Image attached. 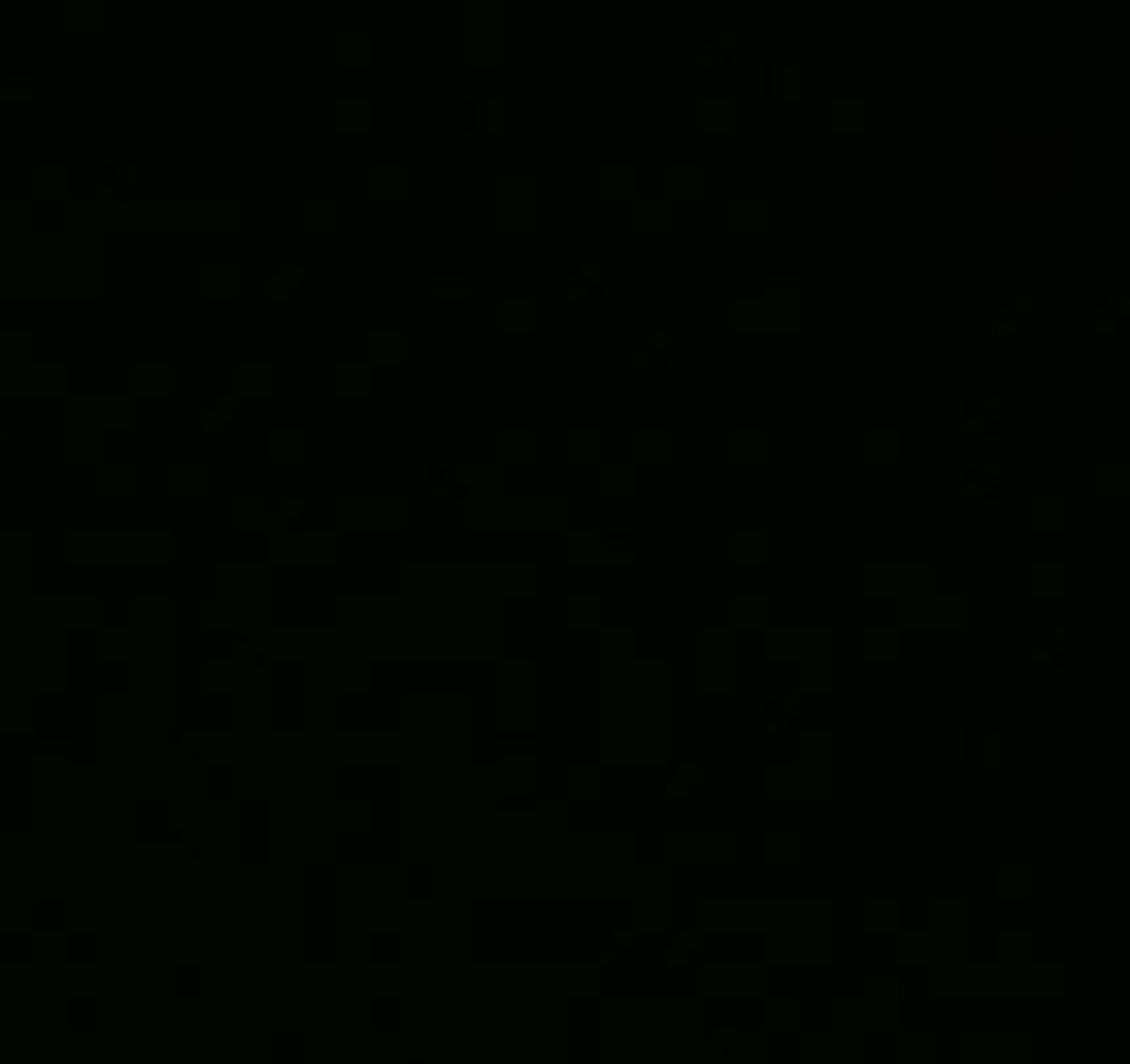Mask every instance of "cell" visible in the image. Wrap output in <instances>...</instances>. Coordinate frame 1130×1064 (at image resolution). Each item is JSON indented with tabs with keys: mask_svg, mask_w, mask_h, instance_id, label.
I'll list each match as a JSON object with an SVG mask.
<instances>
[{
	"mask_svg": "<svg viewBox=\"0 0 1130 1064\" xmlns=\"http://www.w3.org/2000/svg\"><path fill=\"white\" fill-rule=\"evenodd\" d=\"M99 183H105V194H111V199H128L132 183H138V171H128V166H105V171H99Z\"/></svg>",
	"mask_w": 1130,
	"mask_h": 1064,
	"instance_id": "ac0fdd59",
	"label": "cell"
},
{
	"mask_svg": "<svg viewBox=\"0 0 1130 1064\" xmlns=\"http://www.w3.org/2000/svg\"><path fill=\"white\" fill-rule=\"evenodd\" d=\"M662 358H668V337H662V331H640V337H635V364H640V370H656Z\"/></svg>",
	"mask_w": 1130,
	"mask_h": 1064,
	"instance_id": "7c38bea8",
	"label": "cell"
},
{
	"mask_svg": "<svg viewBox=\"0 0 1130 1064\" xmlns=\"http://www.w3.org/2000/svg\"><path fill=\"white\" fill-rule=\"evenodd\" d=\"M436 288L447 292V298H452V292H463V270H442V276H436Z\"/></svg>",
	"mask_w": 1130,
	"mask_h": 1064,
	"instance_id": "4316f807",
	"label": "cell"
},
{
	"mask_svg": "<svg viewBox=\"0 0 1130 1064\" xmlns=\"http://www.w3.org/2000/svg\"><path fill=\"white\" fill-rule=\"evenodd\" d=\"M767 89H773L777 99H783V95H794V89H800V72H789V66H773V72H767Z\"/></svg>",
	"mask_w": 1130,
	"mask_h": 1064,
	"instance_id": "44dd1931",
	"label": "cell"
},
{
	"mask_svg": "<svg viewBox=\"0 0 1130 1064\" xmlns=\"http://www.w3.org/2000/svg\"><path fill=\"white\" fill-rule=\"evenodd\" d=\"M199 430L204 436H232L237 430V397H204L199 403Z\"/></svg>",
	"mask_w": 1130,
	"mask_h": 1064,
	"instance_id": "277c9868",
	"label": "cell"
},
{
	"mask_svg": "<svg viewBox=\"0 0 1130 1064\" xmlns=\"http://www.w3.org/2000/svg\"><path fill=\"white\" fill-rule=\"evenodd\" d=\"M701 61H706V66H728V61H734V39H728V33H711L706 44H701Z\"/></svg>",
	"mask_w": 1130,
	"mask_h": 1064,
	"instance_id": "d6986e66",
	"label": "cell"
},
{
	"mask_svg": "<svg viewBox=\"0 0 1130 1064\" xmlns=\"http://www.w3.org/2000/svg\"><path fill=\"white\" fill-rule=\"evenodd\" d=\"M794 723H800V701L773 695V701H767V728H773V734H783V728H794Z\"/></svg>",
	"mask_w": 1130,
	"mask_h": 1064,
	"instance_id": "2e32d148",
	"label": "cell"
},
{
	"mask_svg": "<svg viewBox=\"0 0 1130 1064\" xmlns=\"http://www.w3.org/2000/svg\"><path fill=\"white\" fill-rule=\"evenodd\" d=\"M568 292H574V298H596V292H601V270H596V265H574V270H568Z\"/></svg>",
	"mask_w": 1130,
	"mask_h": 1064,
	"instance_id": "e0dca14e",
	"label": "cell"
},
{
	"mask_svg": "<svg viewBox=\"0 0 1130 1064\" xmlns=\"http://www.w3.org/2000/svg\"><path fill=\"white\" fill-rule=\"evenodd\" d=\"M993 425H999V403H993V397H970L965 403V430L982 436V430H993Z\"/></svg>",
	"mask_w": 1130,
	"mask_h": 1064,
	"instance_id": "5bb4252c",
	"label": "cell"
},
{
	"mask_svg": "<svg viewBox=\"0 0 1130 1064\" xmlns=\"http://www.w3.org/2000/svg\"><path fill=\"white\" fill-rule=\"evenodd\" d=\"M872 987H877V993H894L899 982H894V970H888V966H877V970H872Z\"/></svg>",
	"mask_w": 1130,
	"mask_h": 1064,
	"instance_id": "83f0119b",
	"label": "cell"
},
{
	"mask_svg": "<svg viewBox=\"0 0 1130 1064\" xmlns=\"http://www.w3.org/2000/svg\"><path fill=\"white\" fill-rule=\"evenodd\" d=\"M259 518H265V530H270V535H282V530H298V518H304V502H298V497H276V502H270V508H265Z\"/></svg>",
	"mask_w": 1130,
	"mask_h": 1064,
	"instance_id": "30bf717a",
	"label": "cell"
},
{
	"mask_svg": "<svg viewBox=\"0 0 1130 1064\" xmlns=\"http://www.w3.org/2000/svg\"><path fill=\"white\" fill-rule=\"evenodd\" d=\"M993 491H999V469H987V463L965 469V497H970V502H987Z\"/></svg>",
	"mask_w": 1130,
	"mask_h": 1064,
	"instance_id": "9a60e30c",
	"label": "cell"
},
{
	"mask_svg": "<svg viewBox=\"0 0 1130 1064\" xmlns=\"http://www.w3.org/2000/svg\"><path fill=\"white\" fill-rule=\"evenodd\" d=\"M132 861H138V866H199V861H204V833H199V828L132 833Z\"/></svg>",
	"mask_w": 1130,
	"mask_h": 1064,
	"instance_id": "7a4b0ae2",
	"label": "cell"
},
{
	"mask_svg": "<svg viewBox=\"0 0 1130 1064\" xmlns=\"http://www.w3.org/2000/svg\"><path fill=\"white\" fill-rule=\"evenodd\" d=\"M298 292H304V265H270L265 270V298L282 304V298H298Z\"/></svg>",
	"mask_w": 1130,
	"mask_h": 1064,
	"instance_id": "8992f818",
	"label": "cell"
},
{
	"mask_svg": "<svg viewBox=\"0 0 1130 1064\" xmlns=\"http://www.w3.org/2000/svg\"><path fill=\"white\" fill-rule=\"evenodd\" d=\"M695 794H701V767L695 761L668 767V800H695Z\"/></svg>",
	"mask_w": 1130,
	"mask_h": 1064,
	"instance_id": "8fae6325",
	"label": "cell"
},
{
	"mask_svg": "<svg viewBox=\"0 0 1130 1064\" xmlns=\"http://www.w3.org/2000/svg\"><path fill=\"white\" fill-rule=\"evenodd\" d=\"M463 485H469V469H436V491L442 497H458Z\"/></svg>",
	"mask_w": 1130,
	"mask_h": 1064,
	"instance_id": "7402d4cb",
	"label": "cell"
},
{
	"mask_svg": "<svg viewBox=\"0 0 1130 1064\" xmlns=\"http://www.w3.org/2000/svg\"><path fill=\"white\" fill-rule=\"evenodd\" d=\"M496 194L508 199V204H530L535 199V171L530 166H502L496 171Z\"/></svg>",
	"mask_w": 1130,
	"mask_h": 1064,
	"instance_id": "5b68a950",
	"label": "cell"
},
{
	"mask_svg": "<svg viewBox=\"0 0 1130 1064\" xmlns=\"http://www.w3.org/2000/svg\"><path fill=\"white\" fill-rule=\"evenodd\" d=\"M496 833H535V806H530V800L496 806Z\"/></svg>",
	"mask_w": 1130,
	"mask_h": 1064,
	"instance_id": "9c48e42d",
	"label": "cell"
},
{
	"mask_svg": "<svg viewBox=\"0 0 1130 1064\" xmlns=\"http://www.w3.org/2000/svg\"><path fill=\"white\" fill-rule=\"evenodd\" d=\"M695 949H701V937H695V933H668V960H673V966L695 960Z\"/></svg>",
	"mask_w": 1130,
	"mask_h": 1064,
	"instance_id": "ffe728a7",
	"label": "cell"
},
{
	"mask_svg": "<svg viewBox=\"0 0 1130 1064\" xmlns=\"http://www.w3.org/2000/svg\"><path fill=\"white\" fill-rule=\"evenodd\" d=\"M199 590H204L210 602H237L243 574H237L232 563H204V568H199Z\"/></svg>",
	"mask_w": 1130,
	"mask_h": 1064,
	"instance_id": "3957f363",
	"label": "cell"
},
{
	"mask_svg": "<svg viewBox=\"0 0 1130 1064\" xmlns=\"http://www.w3.org/2000/svg\"><path fill=\"white\" fill-rule=\"evenodd\" d=\"M165 761H171V767H199V761H204V734H194V728L171 734V744H165Z\"/></svg>",
	"mask_w": 1130,
	"mask_h": 1064,
	"instance_id": "52a82bcc",
	"label": "cell"
},
{
	"mask_svg": "<svg viewBox=\"0 0 1130 1064\" xmlns=\"http://www.w3.org/2000/svg\"><path fill=\"white\" fill-rule=\"evenodd\" d=\"M1026 325H1032V304H1026V298H1003V304H999V331L1020 337Z\"/></svg>",
	"mask_w": 1130,
	"mask_h": 1064,
	"instance_id": "4fadbf2b",
	"label": "cell"
},
{
	"mask_svg": "<svg viewBox=\"0 0 1130 1064\" xmlns=\"http://www.w3.org/2000/svg\"><path fill=\"white\" fill-rule=\"evenodd\" d=\"M265 656H270V635H265V629H243V635L232 640V662H243V668H254Z\"/></svg>",
	"mask_w": 1130,
	"mask_h": 1064,
	"instance_id": "ba28073f",
	"label": "cell"
},
{
	"mask_svg": "<svg viewBox=\"0 0 1130 1064\" xmlns=\"http://www.w3.org/2000/svg\"><path fill=\"white\" fill-rule=\"evenodd\" d=\"M0 463H6V436H0Z\"/></svg>",
	"mask_w": 1130,
	"mask_h": 1064,
	"instance_id": "f1b7e54d",
	"label": "cell"
},
{
	"mask_svg": "<svg viewBox=\"0 0 1130 1064\" xmlns=\"http://www.w3.org/2000/svg\"><path fill=\"white\" fill-rule=\"evenodd\" d=\"M1059 651H1065V640H1059V635H1036V640H1032V656H1036V662H1059Z\"/></svg>",
	"mask_w": 1130,
	"mask_h": 1064,
	"instance_id": "603a6c76",
	"label": "cell"
},
{
	"mask_svg": "<svg viewBox=\"0 0 1130 1064\" xmlns=\"http://www.w3.org/2000/svg\"><path fill=\"white\" fill-rule=\"evenodd\" d=\"M601 954H607V960H629V954H635V943H629V933H613V937H607V949H601Z\"/></svg>",
	"mask_w": 1130,
	"mask_h": 1064,
	"instance_id": "d4e9b609",
	"label": "cell"
},
{
	"mask_svg": "<svg viewBox=\"0 0 1130 1064\" xmlns=\"http://www.w3.org/2000/svg\"><path fill=\"white\" fill-rule=\"evenodd\" d=\"M1065 149L1059 138L1009 132L999 138V194L1003 199H1059L1065 188Z\"/></svg>",
	"mask_w": 1130,
	"mask_h": 1064,
	"instance_id": "6da1fadb",
	"label": "cell"
},
{
	"mask_svg": "<svg viewBox=\"0 0 1130 1064\" xmlns=\"http://www.w3.org/2000/svg\"><path fill=\"white\" fill-rule=\"evenodd\" d=\"M987 756H993V734H970V761L987 767Z\"/></svg>",
	"mask_w": 1130,
	"mask_h": 1064,
	"instance_id": "484cf974",
	"label": "cell"
},
{
	"mask_svg": "<svg viewBox=\"0 0 1130 1064\" xmlns=\"http://www.w3.org/2000/svg\"><path fill=\"white\" fill-rule=\"evenodd\" d=\"M1098 325H1103V331H1125V304H1103Z\"/></svg>",
	"mask_w": 1130,
	"mask_h": 1064,
	"instance_id": "cb8c5ba5",
	"label": "cell"
}]
</instances>
